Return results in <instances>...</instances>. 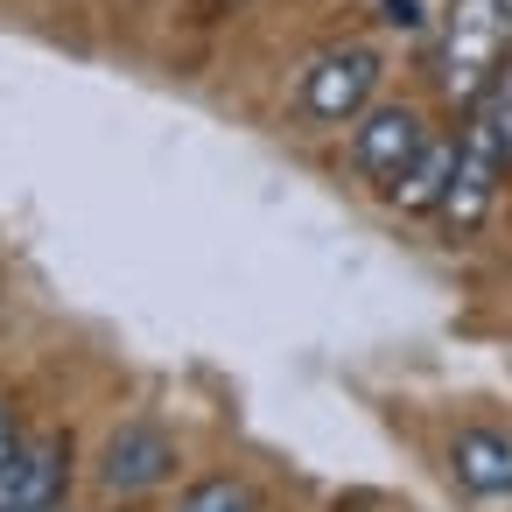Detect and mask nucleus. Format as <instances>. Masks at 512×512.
Masks as SVG:
<instances>
[{"label":"nucleus","instance_id":"11","mask_svg":"<svg viewBox=\"0 0 512 512\" xmlns=\"http://www.w3.org/2000/svg\"><path fill=\"white\" fill-rule=\"evenodd\" d=\"M22 449V421H15V407H8V393H0V463H8Z\"/></svg>","mask_w":512,"mask_h":512},{"label":"nucleus","instance_id":"1","mask_svg":"<svg viewBox=\"0 0 512 512\" xmlns=\"http://www.w3.org/2000/svg\"><path fill=\"white\" fill-rule=\"evenodd\" d=\"M442 92L456 106H477L491 92V78L512 57V0H449L442 8Z\"/></svg>","mask_w":512,"mask_h":512},{"label":"nucleus","instance_id":"10","mask_svg":"<svg viewBox=\"0 0 512 512\" xmlns=\"http://www.w3.org/2000/svg\"><path fill=\"white\" fill-rule=\"evenodd\" d=\"M379 22L386 29H428V8L421 0H379Z\"/></svg>","mask_w":512,"mask_h":512},{"label":"nucleus","instance_id":"3","mask_svg":"<svg viewBox=\"0 0 512 512\" xmlns=\"http://www.w3.org/2000/svg\"><path fill=\"white\" fill-rule=\"evenodd\" d=\"M176 435L162 428V421H120L113 435H106V449H99V463H92V477L113 491V498H141V491H162L169 477H176Z\"/></svg>","mask_w":512,"mask_h":512},{"label":"nucleus","instance_id":"2","mask_svg":"<svg viewBox=\"0 0 512 512\" xmlns=\"http://www.w3.org/2000/svg\"><path fill=\"white\" fill-rule=\"evenodd\" d=\"M372 92H379V50L372 43H337V50H323L302 71L295 106H302V120L344 127V120H365L372 113Z\"/></svg>","mask_w":512,"mask_h":512},{"label":"nucleus","instance_id":"4","mask_svg":"<svg viewBox=\"0 0 512 512\" xmlns=\"http://www.w3.org/2000/svg\"><path fill=\"white\" fill-rule=\"evenodd\" d=\"M71 491V435L43 428L0 463V512H57Z\"/></svg>","mask_w":512,"mask_h":512},{"label":"nucleus","instance_id":"5","mask_svg":"<svg viewBox=\"0 0 512 512\" xmlns=\"http://www.w3.org/2000/svg\"><path fill=\"white\" fill-rule=\"evenodd\" d=\"M421 141H428V127H421V113L414 106H372L358 127H351V162L372 176V183H400V169L421 155Z\"/></svg>","mask_w":512,"mask_h":512},{"label":"nucleus","instance_id":"9","mask_svg":"<svg viewBox=\"0 0 512 512\" xmlns=\"http://www.w3.org/2000/svg\"><path fill=\"white\" fill-rule=\"evenodd\" d=\"M176 512H260V491L246 477H197L176 498Z\"/></svg>","mask_w":512,"mask_h":512},{"label":"nucleus","instance_id":"8","mask_svg":"<svg viewBox=\"0 0 512 512\" xmlns=\"http://www.w3.org/2000/svg\"><path fill=\"white\" fill-rule=\"evenodd\" d=\"M456 155H463V141H456V134H428V141H421V155L400 169V183H393L386 197H393L400 211H435V204H442V190L456 183Z\"/></svg>","mask_w":512,"mask_h":512},{"label":"nucleus","instance_id":"7","mask_svg":"<svg viewBox=\"0 0 512 512\" xmlns=\"http://www.w3.org/2000/svg\"><path fill=\"white\" fill-rule=\"evenodd\" d=\"M449 470L477 498H512V428H456Z\"/></svg>","mask_w":512,"mask_h":512},{"label":"nucleus","instance_id":"6","mask_svg":"<svg viewBox=\"0 0 512 512\" xmlns=\"http://www.w3.org/2000/svg\"><path fill=\"white\" fill-rule=\"evenodd\" d=\"M463 141V155H456V183L442 190V204H435V218L449 225V232H477L484 225V211H491V197H498V183L512 176L477 134H456Z\"/></svg>","mask_w":512,"mask_h":512}]
</instances>
